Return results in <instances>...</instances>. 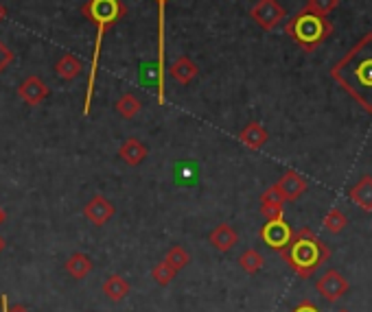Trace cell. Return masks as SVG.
Segmentation results:
<instances>
[{"mask_svg": "<svg viewBox=\"0 0 372 312\" xmlns=\"http://www.w3.org/2000/svg\"><path fill=\"white\" fill-rule=\"evenodd\" d=\"M333 77L361 103L366 111H372V33H368L342 61L333 65Z\"/></svg>", "mask_w": 372, "mask_h": 312, "instance_id": "1", "label": "cell"}, {"mask_svg": "<svg viewBox=\"0 0 372 312\" xmlns=\"http://www.w3.org/2000/svg\"><path fill=\"white\" fill-rule=\"evenodd\" d=\"M81 13L88 22H92L97 27V37H95V51H92V63H90V75H88L85 83V99H83V114H90L92 107V96L97 87V77H99V61H101V44L103 35L112 29L121 18L127 15V7L123 0H85Z\"/></svg>", "mask_w": 372, "mask_h": 312, "instance_id": "2", "label": "cell"}, {"mask_svg": "<svg viewBox=\"0 0 372 312\" xmlns=\"http://www.w3.org/2000/svg\"><path fill=\"white\" fill-rule=\"evenodd\" d=\"M280 256L300 277H311L322 266V262L328 260L331 251L311 230L304 227L292 236L289 244L280 251Z\"/></svg>", "mask_w": 372, "mask_h": 312, "instance_id": "3", "label": "cell"}, {"mask_svg": "<svg viewBox=\"0 0 372 312\" xmlns=\"http://www.w3.org/2000/svg\"><path fill=\"white\" fill-rule=\"evenodd\" d=\"M284 33H287L296 44H300L304 51H313L333 33V25L324 15L313 13L309 9H302L284 25Z\"/></svg>", "mask_w": 372, "mask_h": 312, "instance_id": "4", "label": "cell"}, {"mask_svg": "<svg viewBox=\"0 0 372 312\" xmlns=\"http://www.w3.org/2000/svg\"><path fill=\"white\" fill-rule=\"evenodd\" d=\"M250 15L263 31H272L280 25L282 18L287 13H284L278 0H258V3L250 9Z\"/></svg>", "mask_w": 372, "mask_h": 312, "instance_id": "5", "label": "cell"}, {"mask_svg": "<svg viewBox=\"0 0 372 312\" xmlns=\"http://www.w3.org/2000/svg\"><path fill=\"white\" fill-rule=\"evenodd\" d=\"M294 236V230L284 223V218H270L265 225L260 227V240L274 251H282L289 244Z\"/></svg>", "mask_w": 372, "mask_h": 312, "instance_id": "6", "label": "cell"}, {"mask_svg": "<svg viewBox=\"0 0 372 312\" xmlns=\"http://www.w3.org/2000/svg\"><path fill=\"white\" fill-rule=\"evenodd\" d=\"M316 288H318V293H320L324 299L337 301L340 297H344V295L348 293V280H346L342 273H337V271H326V273L318 280Z\"/></svg>", "mask_w": 372, "mask_h": 312, "instance_id": "7", "label": "cell"}, {"mask_svg": "<svg viewBox=\"0 0 372 312\" xmlns=\"http://www.w3.org/2000/svg\"><path fill=\"white\" fill-rule=\"evenodd\" d=\"M83 214H85L88 220L92 223V225L103 227L105 223L116 214V208H114L112 201H107V199H105L103 194H95V196L90 199V201L85 204Z\"/></svg>", "mask_w": 372, "mask_h": 312, "instance_id": "8", "label": "cell"}, {"mask_svg": "<svg viewBox=\"0 0 372 312\" xmlns=\"http://www.w3.org/2000/svg\"><path fill=\"white\" fill-rule=\"evenodd\" d=\"M49 94H51V87L44 83L40 77H35V75L27 77L25 81L18 85V96L25 101L27 105H31V107L40 105L44 99H49Z\"/></svg>", "mask_w": 372, "mask_h": 312, "instance_id": "9", "label": "cell"}, {"mask_svg": "<svg viewBox=\"0 0 372 312\" xmlns=\"http://www.w3.org/2000/svg\"><path fill=\"white\" fill-rule=\"evenodd\" d=\"M274 186H276V190L280 192V196L284 199V201H296V199H300L306 192V186L309 184H306V180L300 173L287 170Z\"/></svg>", "mask_w": 372, "mask_h": 312, "instance_id": "10", "label": "cell"}, {"mask_svg": "<svg viewBox=\"0 0 372 312\" xmlns=\"http://www.w3.org/2000/svg\"><path fill=\"white\" fill-rule=\"evenodd\" d=\"M158 3V103L164 105V13L169 0Z\"/></svg>", "mask_w": 372, "mask_h": 312, "instance_id": "11", "label": "cell"}, {"mask_svg": "<svg viewBox=\"0 0 372 312\" xmlns=\"http://www.w3.org/2000/svg\"><path fill=\"white\" fill-rule=\"evenodd\" d=\"M208 240L217 251H230L239 242V234L232 225H228V223H219V225L210 232Z\"/></svg>", "mask_w": 372, "mask_h": 312, "instance_id": "12", "label": "cell"}, {"mask_svg": "<svg viewBox=\"0 0 372 312\" xmlns=\"http://www.w3.org/2000/svg\"><path fill=\"white\" fill-rule=\"evenodd\" d=\"M147 146L138 140V138H127L121 149H119V158L127 164V166H138L147 160Z\"/></svg>", "mask_w": 372, "mask_h": 312, "instance_id": "13", "label": "cell"}, {"mask_svg": "<svg viewBox=\"0 0 372 312\" xmlns=\"http://www.w3.org/2000/svg\"><path fill=\"white\" fill-rule=\"evenodd\" d=\"M239 140H241V144H246L248 149L258 151V149L265 146V142L270 140V133L265 131V127H263L260 123H248L244 129H241Z\"/></svg>", "mask_w": 372, "mask_h": 312, "instance_id": "14", "label": "cell"}, {"mask_svg": "<svg viewBox=\"0 0 372 312\" xmlns=\"http://www.w3.org/2000/svg\"><path fill=\"white\" fill-rule=\"evenodd\" d=\"M197 73H200V68H197V63L191 59V57H186V55H182V57H178L175 59L171 65H169V75L178 81V83H182V85H188L195 77H197Z\"/></svg>", "mask_w": 372, "mask_h": 312, "instance_id": "15", "label": "cell"}, {"mask_svg": "<svg viewBox=\"0 0 372 312\" xmlns=\"http://www.w3.org/2000/svg\"><path fill=\"white\" fill-rule=\"evenodd\" d=\"M55 73H57L64 81H73V79H77V77L83 73V63H81V59H79L77 55L66 53V55H61V57L57 59Z\"/></svg>", "mask_w": 372, "mask_h": 312, "instance_id": "16", "label": "cell"}, {"mask_svg": "<svg viewBox=\"0 0 372 312\" xmlns=\"http://www.w3.org/2000/svg\"><path fill=\"white\" fill-rule=\"evenodd\" d=\"M350 199H353V204L359 206L361 210L372 212V177L366 175L361 180L350 188Z\"/></svg>", "mask_w": 372, "mask_h": 312, "instance_id": "17", "label": "cell"}, {"mask_svg": "<svg viewBox=\"0 0 372 312\" xmlns=\"http://www.w3.org/2000/svg\"><path fill=\"white\" fill-rule=\"evenodd\" d=\"M101 291L107 299H112V301H121L129 295V282L119 275V273H112V275H107V280L103 282L101 286Z\"/></svg>", "mask_w": 372, "mask_h": 312, "instance_id": "18", "label": "cell"}, {"mask_svg": "<svg viewBox=\"0 0 372 312\" xmlns=\"http://www.w3.org/2000/svg\"><path fill=\"white\" fill-rule=\"evenodd\" d=\"M66 273H68L73 280H83L88 273L92 271V258L85 254H73L68 260H66Z\"/></svg>", "mask_w": 372, "mask_h": 312, "instance_id": "19", "label": "cell"}, {"mask_svg": "<svg viewBox=\"0 0 372 312\" xmlns=\"http://www.w3.org/2000/svg\"><path fill=\"white\" fill-rule=\"evenodd\" d=\"M171 269L175 271V273H180L184 266H188V262H191V256H188V251L182 247V244H173V247L164 254V258H162Z\"/></svg>", "mask_w": 372, "mask_h": 312, "instance_id": "20", "label": "cell"}, {"mask_svg": "<svg viewBox=\"0 0 372 312\" xmlns=\"http://www.w3.org/2000/svg\"><path fill=\"white\" fill-rule=\"evenodd\" d=\"M116 111H119V116L121 118H125V120H131V118H136V114H138V111H140V101L134 96V94H123L119 101H116Z\"/></svg>", "mask_w": 372, "mask_h": 312, "instance_id": "21", "label": "cell"}, {"mask_svg": "<svg viewBox=\"0 0 372 312\" xmlns=\"http://www.w3.org/2000/svg\"><path fill=\"white\" fill-rule=\"evenodd\" d=\"M239 264H241V269H244L246 273L254 275V273H258V271L263 269V264H265V260H263V256H260L256 249H248V251L241 254Z\"/></svg>", "mask_w": 372, "mask_h": 312, "instance_id": "22", "label": "cell"}, {"mask_svg": "<svg viewBox=\"0 0 372 312\" xmlns=\"http://www.w3.org/2000/svg\"><path fill=\"white\" fill-rule=\"evenodd\" d=\"M175 275H178V273H175L164 260H160V262L151 269V277H153V282L160 284V286H169V284L173 282Z\"/></svg>", "mask_w": 372, "mask_h": 312, "instance_id": "23", "label": "cell"}, {"mask_svg": "<svg viewBox=\"0 0 372 312\" xmlns=\"http://www.w3.org/2000/svg\"><path fill=\"white\" fill-rule=\"evenodd\" d=\"M346 225H348V218L340 210H331V212L324 216V227L331 232V234H340Z\"/></svg>", "mask_w": 372, "mask_h": 312, "instance_id": "24", "label": "cell"}, {"mask_svg": "<svg viewBox=\"0 0 372 312\" xmlns=\"http://www.w3.org/2000/svg\"><path fill=\"white\" fill-rule=\"evenodd\" d=\"M337 3H340V0H309L304 9H309L313 13H320V15H328L337 7Z\"/></svg>", "mask_w": 372, "mask_h": 312, "instance_id": "25", "label": "cell"}, {"mask_svg": "<svg viewBox=\"0 0 372 312\" xmlns=\"http://www.w3.org/2000/svg\"><path fill=\"white\" fill-rule=\"evenodd\" d=\"M284 204H274V201H263L260 204V214L265 216L268 220L270 218H282L284 210H282Z\"/></svg>", "mask_w": 372, "mask_h": 312, "instance_id": "26", "label": "cell"}, {"mask_svg": "<svg viewBox=\"0 0 372 312\" xmlns=\"http://www.w3.org/2000/svg\"><path fill=\"white\" fill-rule=\"evenodd\" d=\"M13 59H16V55H13V51L7 46V44L0 39V75H3L9 65L13 63Z\"/></svg>", "mask_w": 372, "mask_h": 312, "instance_id": "27", "label": "cell"}, {"mask_svg": "<svg viewBox=\"0 0 372 312\" xmlns=\"http://www.w3.org/2000/svg\"><path fill=\"white\" fill-rule=\"evenodd\" d=\"M0 308H3V312H31L29 308H25V306H9V297L7 295H3L0 297Z\"/></svg>", "mask_w": 372, "mask_h": 312, "instance_id": "28", "label": "cell"}, {"mask_svg": "<svg viewBox=\"0 0 372 312\" xmlns=\"http://www.w3.org/2000/svg\"><path fill=\"white\" fill-rule=\"evenodd\" d=\"M292 312H320V310H318V306L311 304V301H302V304H298Z\"/></svg>", "mask_w": 372, "mask_h": 312, "instance_id": "29", "label": "cell"}, {"mask_svg": "<svg viewBox=\"0 0 372 312\" xmlns=\"http://www.w3.org/2000/svg\"><path fill=\"white\" fill-rule=\"evenodd\" d=\"M7 18V7L3 5V3H0V22H3Z\"/></svg>", "mask_w": 372, "mask_h": 312, "instance_id": "30", "label": "cell"}, {"mask_svg": "<svg viewBox=\"0 0 372 312\" xmlns=\"http://www.w3.org/2000/svg\"><path fill=\"white\" fill-rule=\"evenodd\" d=\"M5 218H7V216H5V212H3V208H0V225H3V223H5Z\"/></svg>", "mask_w": 372, "mask_h": 312, "instance_id": "31", "label": "cell"}, {"mask_svg": "<svg viewBox=\"0 0 372 312\" xmlns=\"http://www.w3.org/2000/svg\"><path fill=\"white\" fill-rule=\"evenodd\" d=\"M5 244H7V242H5V238H3V236H0V251H3V249H5Z\"/></svg>", "mask_w": 372, "mask_h": 312, "instance_id": "32", "label": "cell"}, {"mask_svg": "<svg viewBox=\"0 0 372 312\" xmlns=\"http://www.w3.org/2000/svg\"><path fill=\"white\" fill-rule=\"evenodd\" d=\"M342 312H348V310H342Z\"/></svg>", "mask_w": 372, "mask_h": 312, "instance_id": "33", "label": "cell"}]
</instances>
